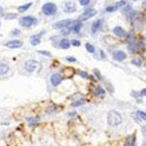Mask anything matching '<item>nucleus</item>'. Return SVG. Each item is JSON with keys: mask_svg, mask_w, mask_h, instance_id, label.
I'll list each match as a JSON object with an SVG mask.
<instances>
[{"mask_svg": "<svg viewBox=\"0 0 146 146\" xmlns=\"http://www.w3.org/2000/svg\"><path fill=\"white\" fill-rule=\"evenodd\" d=\"M72 24H73V22L71 21V19H64V21H60L58 23H55L53 25V28L54 29H63V28L71 26Z\"/></svg>", "mask_w": 146, "mask_h": 146, "instance_id": "obj_5", "label": "nucleus"}, {"mask_svg": "<svg viewBox=\"0 0 146 146\" xmlns=\"http://www.w3.org/2000/svg\"><path fill=\"white\" fill-rule=\"evenodd\" d=\"M39 53H42L44 55H47V56H51V53L48 52V51H39Z\"/></svg>", "mask_w": 146, "mask_h": 146, "instance_id": "obj_31", "label": "nucleus"}, {"mask_svg": "<svg viewBox=\"0 0 146 146\" xmlns=\"http://www.w3.org/2000/svg\"><path fill=\"white\" fill-rule=\"evenodd\" d=\"M9 71V66L4 63H0V75H5Z\"/></svg>", "mask_w": 146, "mask_h": 146, "instance_id": "obj_18", "label": "nucleus"}, {"mask_svg": "<svg viewBox=\"0 0 146 146\" xmlns=\"http://www.w3.org/2000/svg\"><path fill=\"white\" fill-rule=\"evenodd\" d=\"M135 141H136V136L133 134V135L129 136V137L127 138V140H126L124 146H134L135 145Z\"/></svg>", "mask_w": 146, "mask_h": 146, "instance_id": "obj_11", "label": "nucleus"}, {"mask_svg": "<svg viewBox=\"0 0 146 146\" xmlns=\"http://www.w3.org/2000/svg\"><path fill=\"white\" fill-rule=\"evenodd\" d=\"M5 45H6V47L13 49V48H19V47H22L23 43L21 41H18V40H12V41L7 42Z\"/></svg>", "mask_w": 146, "mask_h": 146, "instance_id": "obj_9", "label": "nucleus"}, {"mask_svg": "<svg viewBox=\"0 0 146 146\" xmlns=\"http://www.w3.org/2000/svg\"><path fill=\"white\" fill-rule=\"evenodd\" d=\"M40 41H41V35H35V36H33L32 39H31V43H32V45H34V46L38 45L39 43H40Z\"/></svg>", "mask_w": 146, "mask_h": 146, "instance_id": "obj_17", "label": "nucleus"}, {"mask_svg": "<svg viewBox=\"0 0 146 146\" xmlns=\"http://www.w3.org/2000/svg\"><path fill=\"white\" fill-rule=\"evenodd\" d=\"M56 5L52 2H48V3H45L43 6H42V12L46 15H53L56 13Z\"/></svg>", "mask_w": 146, "mask_h": 146, "instance_id": "obj_2", "label": "nucleus"}, {"mask_svg": "<svg viewBox=\"0 0 146 146\" xmlns=\"http://www.w3.org/2000/svg\"><path fill=\"white\" fill-rule=\"evenodd\" d=\"M86 49L88 50L90 53H94V51H95L94 46H93V45H91V44H89V43H87V44H86Z\"/></svg>", "mask_w": 146, "mask_h": 146, "instance_id": "obj_21", "label": "nucleus"}, {"mask_svg": "<svg viewBox=\"0 0 146 146\" xmlns=\"http://www.w3.org/2000/svg\"><path fill=\"white\" fill-rule=\"evenodd\" d=\"M95 14H96V10H95V9H93V8H90V9H88V10H86L85 12H83V13L80 15L79 21H80V22L87 21L88 18H91V17H92V16H94Z\"/></svg>", "mask_w": 146, "mask_h": 146, "instance_id": "obj_4", "label": "nucleus"}, {"mask_svg": "<svg viewBox=\"0 0 146 146\" xmlns=\"http://www.w3.org/2000/svg\"><path fill=\"white\" fill-rule=\"evenodd\" d=\"M50 81H51V84L53 86H57V85H59L62 81V78L59 74H53L50 78Z\"/></svg>", "mask_w": 146, "mask_h": 146, "instance_id": "obj_7", "label": "nucleus"}, {"mask_svg": "<svg viewBox=\"0 0 146 146\" xmlns=\"http://www.w3.org/2000/svg\"><path fill=\"white\" fill-rule=\"evenodd\" d=\"M116 6H108V7H106V11L107 12H112V11H114V10H116Z\"/></svg>", "mask_w": 146, "mask_h": 146, "instance_id": "obj_23", "label": "nucleus"}, {"mask_svg": "<svg viewBox=\"0 0 146 146\" xmlns=\"http://www.w3.org/2000/svg\"><path fill=\"white\" fill-rule=\"evenodd\" d=\"M59 45H60V48H62V49H67V48H70V46H71V42L67 40V39H62L59 43Z\"/></svg>", "mask_w": 146, "mask_h": 146, "instance_id": "obj_16", "label": "nucleus"}, {"mask_svg": "<svg viewBox=\"0 0 146 146\" xmlns=\"http://www.w3.org/2000/svg\"><path fill=\"white\" fill-rule=\"evenodd\" d=\"M94 73H95L97 76H98V79H99V80H101V79H102L101 76H100V74H99V72H98V70H95V71H94Z\"/></svg>", "mask_w": 146, "mask_h": 146, "instance_id": "obj_34", "label": "nucleus"}, {"mask_svg": "<svg viewBox=\"0 0 146 146\" xmlns=\"http://www.w3.org/2000/svg\"><path fill=\"white\" fill-rule=\"evenodd\" d=\"M103 94H105L104 89H102L101 86H97L95 89V95H103Z\"/></svg>", "mask_w": 146, "mask_h": 146, "instance_id": "obj_20", "label": "nucleus"}, {"mask_svg": "<svg viewBox=\"0 0 146 146\" xmlns=\"http://www.w3.org/2000/svg\"><path fill=\"white\" fill-rule=\"evenodd\" d=\"M81 30V23L80 22H73L71 26V31L74 33H79Z\"/></svg>", "mask_w": 146, "mask_h": 146, "instance_id": "obj_12", "label": "nucleus"}, {"mask_svg": "<svg viewBox=\"0 0 146 146\" xmlns=\"http://www.w3.org/2000/svg\"><path fill=\"white\" fill-rule=\"evenodd\" d=\"M129 50L131 51V52H136L137 51V45H136L135 43H131L130 45H129Z\"/></svg>", "mask_w": 146, "mask_h": 146, "instance_id": "obj_22", "label": "nucleus"}, {"mask_svg": "<svg viewBox=\"0 0 146 146\" xmlns=\"http://www.w3.org/2000/svg\"><path fill=\"white\" fill-rule=\"evenodd\" d=\"M62 72H63V76L65 78H71V77H73V75L75 73L74 69H72V67H66V69L63 70Z\"/></svg>", "mask_w": 146, "mask_h": 146, "instance_id": "obj_15", "label": "nucleus"}, {"mask_svg": "<svg viewBox=\"0 0 146 146\" xmlns=\"http://www.w3.org/2000/svg\"><path fill=\"white\" fill-rule=\"evenodd\" d=\"M35 23H36V18L33 16H23L19 18V25L26 28L33 26Z\"/></svg>", "mask_w": 146, "mask_h": 146, "instance_id": "obj_3", "label": "nucleus"}, {"mask_svg": "<svg viewBox=\"0 0 146 146\" xmlns=\"http://www.w3.org/2000/svg\"><path fill=\"white\" fill-rule=\"evenodd\" d=\"M124 5H126V1H121V2L116 3V7H121V6H124Z\"/></svg>", "mask_w": 146, "mask_h": 146, "instance_id": "obj_29", "label": "nucleus"}, {"mask_svg": "<svg viewBox=\"0 0 146 146\" xmlns=\"http://www.w3.org/2000/svg\"><path fill=\"white\" fill-rule=\"evenodd\" d=\"M78 74H79L82 78H84V79H88V74H87V73H85V72H79Z\"/></svg>", "mask_w": 146, "mask_h": 146, "instance_id": "obj_24", "label": "nucleus"}, {"mask_svg": "<svg viewBox=\"0 0 146 146\" xmlns=\"http://www.w3.org/2000/svg\"><path fill=\"white\" fill-rule=\"evenodd\" d=\"M66 59L69 60V61H71V62H75V61H76V58H75V57H71V56H69V57L66 58Z\"/></svg>", "mask_w": 146, "mask_h": 146, "instance_id": "obj_32", "label": "nucleus"}, {"mask_svg": "<svg viewBox=\"0 0 146 146\" xmlns=\"http://www.w3.org/2000/svg\"><path fill=\"white\" fill-rule=\"evenodd\" d=\"M63 11H65V12H74L76 9H77V5H76V3L75 2H65L64 4H63Z\"/></svg>", "mask_w": 146, "mask_h": 146, "instance_id": "obj_6", "label": "nucleus"}, {"mask_svg": "<svg viewBox=\"0 0 146 146\" xmlns=\"http://www.w3.org/2000/svg\"><path fill=\"white\" fill-rule=\"evenodd\" d=\"M137 113H138V114L141 116V119H142V120L146 121V113H145V112H143V111H138Z\"/></svg>", "mask_w": 146, "mask_h": 146, "instance_id": "obj_25", "label": "nucleus"}, {"mask_svg": "<svg viewBox=\"0 0 146 146\" xmlns=\"http://www.w3.org/2000/svg\"><path fill=\"white\" fill-rule=\"evenodd\" d=\"M84 103V101H77V103H73L72 105L73 106H78V105H81V104H83Z\"/></svg>", "mask_w": 146, "mask_h": 146, "instance_id": "obj_33", "label": "nucleus"}, {"mask_svg": "<svg viewBox=\"0 0 146 146\" xmlns=\"http://www.w3.org/2000/svg\"><path fill=\"white\" fill-rule=\"evenodd\" d=\"M132 63H133V64H136V65H138V66H140V65H141V59H139V58H138V59H134V60L132 61Z\"/></svg>", "mask_w": 146, "mask_h": 146, "instance_id": "obj_26", "label": "nucleus"}, {"mask_svg": "<svg viewBox=\"0 0 146 146\" xmlns=\"http://www.w3.org/2000/svg\"><path fill=\"white\" fill-rule=\"evenodd\" d=\"M32 4H33V3L30 2V3H27V4L23 5V6H19V7L17 8V10H18L19 12H25L26 10H28V9H29V7H31Z\"/></svg>", "mask_w": 146, "mask_h": 146, "instance_id": "obj_19", "label": "nucleus"}, {"mask_svg": "<svg viewBox=\"0 0 146 146\" xmlns=\"http://www.w3.org/2000/svg\"><path fill=\"white\" fill-rule=\"evenodd\" d=\"M113 33L118 36V37H124L126 35V32L124 31V29L121 27H115L113 29Z\"/></svg>", "mask_w": 146, "mask_h": 146, "instance_id": "obj_13", "label": "nucleus"}, {"mask_svg": "<svg viewBox=\"0 0 146 146\" xmlns=\"http://www.w3.org/2000/svg\"><path fill=\"white\" fill-rule=\"evenodd\" d=\"M126 57H127V55H126L125 52L123 51H115L113 53V58L115 60H118V61H123L126 59Z\"/></svg>", "mask_w": 146, "mask_h": 146, "instance_id": "obj_10", "label": "nucleus"}, {"mask_svg": "<svg viewBox=\"0 0 146 146\" xmlns=\"http://www.w3.org/2000/svg\"><path fill=\"white\" fill-rule=\"evenodd\" d=\"M141 95H142V96H146V89H143V90L141 91Z\"/></svg>", "mask_w": 146, "mask_h": 146, "instance_id": "obj_35", "label": "nucleus"}, {"mask_svg": "<svg viewBox=\"0 0 146 146\" xmlns=\"http://www.w3.org/2000/svg\"><path fill=\"white\" fill-rule=\"evenodd\" d=\"M90 3V1L89 0H80V4H82V5H88Z\"/></svg>", "mask_w": 146, "mask_h": 146, "instance_id": "obj_28", "label": "nucleus"}, {"mask_svg": "<svg viewBox=\"0 0 146 146\" xmlns=\"http://www.w3.org/2000/svg\"><path fill=\"white\" fill-rule=\"evenodd\" d=\"M143 8L146 10V1H144V2H143Z\"/></svg>", "mask_w": 146, "mask_h": 146, "instance_id": "obj_37", "label": "nucleus"}, {"mask_svg": "<svg viewBox=\"0 0 146 146\" xmlns=\"http://www.w3.org/2000/svg\"><path fill=\"white\" fill-rule=\"evenodd\" d=\"M107 123L110 127H116L122 123V115L115 110H110L107 114Z\"/></svg>", "mask_w": 146, "mask_h": 146, "instance_id": "obj_1", "label": "nucleus"}, {"mask_svg": "<svg viewBox=\"0 0 146 146\" xmlns=\"http://www.w3.org/2000/svg\"><path fill=\"white\" fill-rule=\"evenodd\" d=\"M145 146H146V144H145Z\"/></svg>", "mask_w": 146, "mask_h": 146, "instance_id": "obj_38", "label": "nucleus"}, {"mask_svg": "<svg viewBox=\"0 0 146 146\" xmlns=\"http://www.w3.org/2000/svg\"><path fill=\"white\" fill-rule=\"evenodd\" d=\"M37 61L35 60H29L26 62V70L28 72H34L36 70V67H37Z\"/></svg>", "mask_w": 146, "mask_h": 146, "instance_id": "obj_8", "label": "nucleus"}, {"mask_svg": "<svg viewBox=\"0 0 146 146\" xmlns=\"http://www.w3.org/2000/svg\"><path fill=\"white\" fill-rule=\"evenodd\" d=\"M29 122H31V123H34V122H38L39 121V119H36V120H31V119H27Z\"/></svg>", "mask_w": 146, "mask_h": 146, "instance_id": "obj_36", "label": "nucleus"}, {"mask_svg": "<svg viewBox=\"0 0 146 146\" xmlns=\"http://www.w3.org/2000/svg\"><path fill=\"white\" fill-rule=\"evenodd\" d=\"M0 25H1V24H0Z\"/></svg>", "mask_w": 146, "mask_h": 146, "instance_id": "obj_39", "label": "nucleus"}, {"mask_svg": "<svg viewBox=\"0 0 146 146\" xmlns=\"http://www.w3.org/2000/svg\"><path fill=\"white\" fill-rule=\"evenodd\" d=\"M15 16H16V14H8V15L5 16V18L6 19H10V18H14Z\"/></svg>", "mask_w": 146, "mask_h": 146, "instance_id": "obj_30", "label": "nucleus"}, {"mask_svg": "<svg viewBox=\"0 0 146 146\" xmlns=\"http://www.w3.org/2000/svg\"><path fill=\"white\" fill-rule=\"evenodd\" d=\"M72 45H74L76 47H79L81 45V43H80V41H78V40H72Z\"/></svg>", "mask_w": 146, "mask_h": 146, "instance_id": "obj_27", "label": "nucleus"}, {"mask_svg": "<svg viewBox=\"0 0 146 146\" xmlns=\"http://www.w3.org/2000/svg\"><path fill=\"white\" fill-rule=\"evenodd\" d=\"M100 26H101V19H97L96 22H94L93 24H92V27H91V29H92V33H96L97 31L99 30V28H100Z\"/></svg>", "mask_w": 146, "mask_h": 146, "instance_id": "obj_14", "label": "nucleus"}]
</instances>
